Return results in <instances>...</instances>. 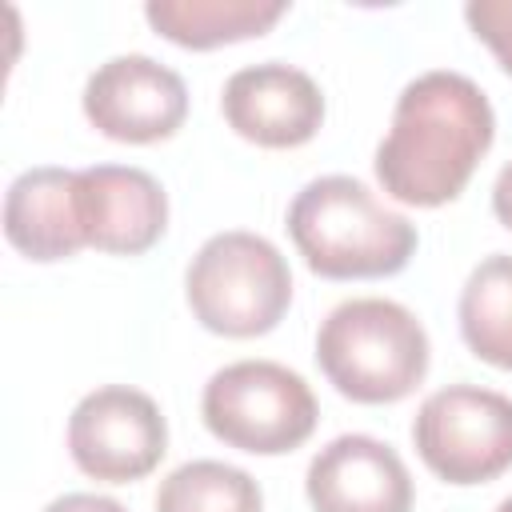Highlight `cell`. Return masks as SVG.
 Here are the masks:
<instances>
[{
	"instance_id": "cell-1",
	"label": "cell",
	"mask_w": 512,
	"mask_h": 512,
	"mask_svg": "<svg viewBox=\"0 0 512 512\" xmlns=\"http://www.w3.org/2000/svg\"><path fill=\"white\" fill-rule=\"evenodd\" d=\"M496 140V116L476 80L424 72L404 84L392 128L376 148L380 188L412 208L456 200Z\"/></svg>"
},
{
	"instance_id": "cell-2",
	"label": "cell",
	"mask_w": 512,
	"mask_h": 512,
	"mask_svg": "<svg viewBox=\"0 0 512 512\" xmlns=\"http://www.w3.org/2000/svg\"><path fill=\"white\" fill-rule=\"evenodd\" d=\"M288 236L304 264L324 280L396 276L416 252V224L384 208L352 176L304 184L288 208Z\"/></svg>"
},
{
	"instance_id": "cell-3",
	"label": "cell",
	"mask_w": 512,
	"mask_h": 512,
	"mask_svg": "<svg viewBox=\"0 0 512 512\" xmlns=\"http://www.w3.org/2000/svg\"><path fill=\"white\" fill-rule=\"evenodd\" d=\"M316 364L356 404H396L428 372V332L396 300L356 296L336 304L316 332Z\"/></svg>"
},
{
	"instance_id": "cell-4",
	"label": "cell",
	"mask_w": 512,
	"mask_h": 512,
	"mask_svg": "<svg viewBox=\"0 0 512 512\" xmlns=\"http://www.w3.org/2000/svg\"><path fill=\"white\" fill-rule=\"evenodd\" d=\"M184 296L208 332L248 340L284 320L292 304V272L272 240L232 228L196 248L184 272Z\"/></svg>"
},
{
	"instance_id": "cell-5",
	"label": "cell",
	"mask_w": 512,
	"mask_h": 512,
	"mask_svg": "<svg viewBox=\"0 0 512 512\" xmlns=\"http://www.w3.org/2000/svg\"><path fill=\"white\" fill-rule=\"evenodd\" d=\"M200 416L216 440L252 456L300 448L316 428V396L276 360H236L204 384Z\"/></svg>"
},
{
	"instance_id": "cell-6",
	"label": "cell",
	"mask_w": 512,
	"mask_h": 512,
	"mask_svg": "<svg viewBox=\"0 0 512 512\" xmlns=\"http://www.w3.org/2000/svg\"><path fill=\"white\" fill-rule=\"evenodd\" d=\"M412 444L440 480L488 484L512 468V400L492 388L448 384L420 404Z\"/></svg>"
},
{
	"instance_id": "cell-7",
	"label": "cell",
	"mask_w": 512,
	"mask_h": 512,
	"mask_svg": "<svg viewBox=\"0 0 512 512\" xmlns=\"http://www.w3.org/2000/svg\"><path fill=\"white\" fill-rule=\"evenodd\" d=\"M68 452L84 476L104 484H132L164 460L168 424L148 392L108 384L72 408Z\"/></svg>"
},
{
	"instance_id": "cell-8",
	"label": "cell",
	"mask_w": 512,
	"mask_h": 512,
	"mask_svg": "<svg viewBox=\"0 0 512 512\" xmlns=\"http://www.w3.org/2000/svg\"><path fill=\"white\" fill-rule=\"evenodd\" d=\"M84 116L108 140L156 144L176 136V128L184 124L188 88L152 56H112L84 84Z\"/></svg>"
},
{
	"instance_id": "cell-9",
	"label": "cell",
	"mask_w": 512,
	"mask_h": 512,
	"mask_svg": "<svg viewBox=\"0 0 512 512\" xmlns=\"http://www.w3.org/2000/svg\"><path fill=\"white\" fill-rule=\"evenodd\" d=\"M220 108L228 128L260 148H300L324 124L320 84L308 72L280 60H264L232 72Z\"/></svg>"
},
{
	"instance_id": "cell-10",
	"label": "cell",
	"mask_w": 512,
	"mask_h": 512,
	"mask_svg": "<svg viewBox=\"0 0 512 512\" xmlns=\"http://www.w3.org/2000/svg\"><path fill=\"white\" fill-rule=\"evenodd\" d=\"M312 512H412V476L396 448L348 432L324 444L304 476Z\"/></svg>"
},
{
	"instance_id": "cell-11",
	"label": "cell",
	"mask_w": 512,
	"mask_h": 512,
	"mask_svg": "<svg viewBox=\"0 0 512 512\" xmlns=\"http://www.w3.org/2000/svg\"><path fill=\"white\" fill-rule=\"evenodd\" d=\"M80 216L88 248L112 256H140L168 228V196L160 180L144 168L96 164L80 172Z\"/></svg>"
},
{
	"instance_id": "cell-12",
	"label": "cell",
	"mask_w": 512,
	"mask_h": 512,
	"mask_svg": "<svg viewBox=\"0 0 512 512\" xmlns=\"http://www.w3.org/2000/svg\"><path fill=\"white\" fill-rule=\"evenodd\" d=\"M4 236L8 244L40 264L68 260L88 248L80 216V172L68 168H28L8 184L4 196Z\"/></svg>"
},
{
	"instance_id": "cell-13",
	"label": "cell",
	"mask_w": 512,
	"mask_h": 512,
	"mask_svg": "<svg viewBox=\"0 0 512 512\" xmlns=\"http://www.w3.org/2000/svg\"><path fill=\"white\" fill-rule=\"evenodd\" d=\"M288 12L284 0H152L144 4L148 24L192 52L264 36Z\"/></svg>"
},
{
	"instance_id": "cell-14",
	"label": "cell",
	"mask_w": 512,
	"mask_h": 512,
	"mask_svg": "<svg viewBox=\"0 0 512 512\" xmlns=\"http://www.w3.org/2000/svg\"><path fill=\"white\" fill-rule=\"evenodd\" d=\"M460 336L468 352L512 372V256H484L460 292Z\"/></svg>"
},
{
	"instance_id": "cell-15",
	"label": "cell",
	"mask_w": 512,
	"mask_h": 512,
	"mask_svg": "<svg viewBox=\"0 0 512 512\" xmlns=\"http://www.w3.org/2000/svg\"><path fill=\"white\" fill-rule=\"evenodd\" d=\"M260 484L224 460H188L156 488V512H260Z\"/></svg>"
},
{
	"instance_id": "cell-16",
	"label": "cell",
	"mask_w": 512,
	"mask_h": 512,
	"mask_svg": "<svg viewBox=\"0 0 512 512\" xmlns=\"http://www.w3.org/2000/svg\"><path fill=\"white\" fill-rule=\"evenodd\" d=\"M464 20L476 32V40L492 48L500 68L512 76V0H472L464 4Z\"/></svg>"
},
{
	"instance_id": "cell-17",
	"label": "cell",
	"mask_w": 512,
	"mask_h": 512,
	"mask_svg": "<svg viewBox=\"0 0 512 512\" xmlns=\"http://www.w3.org/2000/svg\"><path fill=\"white\" fill-rule=\"evenodd\" d=\"M44 512H128L120 500L112 496H96V492H68V496H56Z\"/></svg>"
},
{
	"instance_id": "cell-18",
	"label": "cell",
	"mask_w": 512,
	"mask_h": 512,
	"mask_svg": "<svg viewBox=\"0 0 512 512\" xmlns=\"http://www.w3.org/2000/svg\"><path fill=\"white\" fill-rule=\"evenodd\" d=\"M492 212H496V220L512 232V160L500 168V176H496V184H492Z\"/></svg>"
},
{
	"instance_id": "cell-19",
	"label": "cell",
	"mask_w": 512,
	"mask_h": 512,
	"mask_svg": "<svg viewBox=\"0 0 512 512\" xmlns=\"http://www.w3.org/2000/svg\"><path fill=\"white\" fill-rule=\"evenodd\" d=\"M496 512H512V496H508V500H500V504H496Z\"/></svg>"
}]
</instances>
